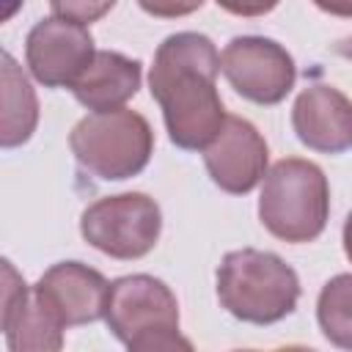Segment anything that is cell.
Returning a JSON list of instances; mask_svg holds the SVG:
<instances>
[{"instance_id": "obj_9", "label": "cell", "mask_w": 352, "mask_h": 352, "mask_svg": "<svg viewBox=\"0 0 352 352\" xmlns=\"http://www.w3.org/2000/svg\"><path fill=\"white\" fill-rule=\"evenodd\" d=\"M201 151L212 182L231 195L250 192L267 173V143L261 132L239 116H226L220 132Z\"/></svg>"}, {"instance_id": "obj_15", "label": "cell", "mask_w": 352, "mask_h": 352, "mask_svg": "<svg viewBox=\"0 0 352 352\" xmlns=\"http://www.w3.org/2000/svg\"><path fill=\"white\" fill-rule=\"evenodd\" d=\"M352 278L349 275H336L333 280L324 283L316 305L319 327L327 341L336 346L349 349L352 346Z\"/></svg>"}, {"instance_id": "obj_18", "label": "cell", "mask_w": 352, "mask_h": 352, "mask_svg": "<svg viewBox=\"0 0 352 352\" xmlns=\"http://www.w3.org/2000/svg\"><path fill=\"white\" fill-rule=\"evenodd\" d=\"M206 0H138V6L160 19H176V16H187L192 11H198Z\"/></svg>"}, {"instance_id": "obj_20", "label": "cell", "mask_w": 352, "mask_h": 352, "mask_svg": "<svg viewBox=\"0 0 352 352\" xmlns=\"http://www.w3.org/2000/svg\"><path fill=\"white\" fill-rule=\"evenodd\" d=\"M314 6L333 14V16H349L352 14V0H314Z\"/></svg>"}, {"instance_id": "obj_8", "label": "cell", "mask_w": 352, "mask_h": 352, "mask_svg": "<svg viewBox=\"0 0 352 352\" xmlns=\"http://www.w3.org/2000/svg\"><path fill=\"white\" fill-rule=\"evenodd\" d=\"M94 52L96 50L88 28L63 16L36 22L25 41L28 69L47 88H72V82L91 63Z\"/></svg>"}, {"instance_id": "obj_6", "label": "cell", "mask_w": 352, "mask_h": 352, "mask_svg": "<svg viewBox=\"0 0 352 352\" xmlns=\"http://www.w3.org/2000/svg\"><path fill=\"white\" fill-rule=\"evenodd\" d=\"M162 231V212L146 192H121L94 201L80 217L82 239L99 253L121 261L143 258Z\"/></svg>"}, {"instance_id": "obj_12", "label": "cell", "mask_w": 352, "mask_h": 352, "mask_svg": "<svg viewBox=\"0 0 352 352\" xmlns=\"http://www.w3.org/2000/svg\"><path fill=\"white\" fill-rule=\"evenodd\" d=\"M143 80V69L138 60L113 52V50H99L94 52L91 63L82 69V74L72 82V94L74 99L94 110H116L124 107L140 88Z\"/></svg>"}, {"instance_id": "obj_16", "label": "cell", "mask_w": 352, "mask_h": 352, "mask_svg": "<svg viewBox=\"0 0 352 352\" xmlns=\"http://www.w3.org/2000/svg\"><path fill=\"white\" fill-rule=\"evenodd\" d=\"M25 292H28V283H25L22 272L8 258L0 256V330H6L11 314L22 302Z\"/></svg>"}, {"instance_id": "obj_2", "label": "cell", "mask_w": 352, "mask_h": 352, "mask_svg": "<svg viewBox=\"0 0 352 352\" xmlns=\"http://www.w3.org/2000/svg\"><path fill=\"white\" fill-rule=\"evenodd\" d=\"M217 300L242 322L272 324L294 311L300 300V278L270 250H231L217 267Z\"/></svg>"}, {"instance_id": "obj_17", "label": "cell", "mask_w": 352, "mask_h": 352, "mask_svg": "<svg viewBox=\"0 0 352 352\" xmlns=\"http://www.w3.org/2000/svg\"><path fill=\"white\" fill-rule=\"evenodd\" d=\"M55 16H63V19H72V22H80V25H91L96 19H102L113 6L116 0H50Z\"/></svg>"}, {"instance_id": "obj_14", "label": "cell", "mask_w": 352, "mask_h": 352, "mask_svg": "<svg viewBox=\"0 0 352 352\" xmlns=\"http://www.w3.org/2000/svg\"><path fill=\"white\" fill-rule=\"evenodd\" d=\"M63 324L38 302V297L25 292L22 302L6 324L8 349L14 352H58L63 346Z\"/></svg>"}, {"instance_id": "obj_10", "label": "cell", "mask_w": 352, "mask_h": 352, "mask_svg": "<svg viewBox=\"0 0 352 352\" xmlns=\"http://www.w3.org/2000/svg\"><path fill=\"white\" fill-rule=\"evenodd\" d=\"M30 292L63 327H77L102 319L107 280L88 264L60 261L50 267Z\"/></svg>"}, {"instance_id": "obj_19", "label": "cell", "mask_w": 352, "mask_h": 352, "mask_svg": "<svg viewBox=\"0 0 352 352\" xmlns=\"http://www.w3.org/2000/svg\"><path fill=\"white\" fill-rule=\"evenodd\" d=\"M223 11L234 16H264L270 14L280 0H214Z\"/></svg>"}, {"instance_id": "obj_13", "label": "cell", "mask_w": 352, "mask_h": 352, "mask_svg": "<svg viewBox=\"0 0 352 352\" xmlns=\"http://www.w3.org/2000/svg\"><path fill=\"white\" fill-rule=\"evenodd\" d=\"M38 126V99L19 60L0 50V148H16Z\"/></svg>"}, {"instance_id": "obj_11", "label": "cell", "mask_w": 352, "mask_h": 352, "mask_svg": "<svg viewBox=\"0 0 352 352\" xmlns=\"http://www.w3.org/2000/svg\"><path fill=\"white\" fill-rule=\"evenodd\" d=\"M292 126L302 146L341 154L352 143V104L333 85H311L294 99Z\"/></svg>"}, {"instance_id": "obj_1", "label": "cell", "mask_w": 352, "mask_h": 352, "mask_svg": "<svg viewBox=\"0 0 352 352\" xmlns=\"http://www.w3.org/2000/svg\"><path fill=\"white\" fill-rule=\"evenodd\" d=\"M217 47L204 33H173L157 47L148 91L162 107L173 146L198 151L220 132L226 110L217 94Z\"/></svg>"}, {"instance_id": "obj_4", "label": "cell", "mask_w": 352, "mask_h": 352, "mask_svg": "<svg viewBox=\"0 0 352 352\" xmlns=\"http://www.w3.org/2000/svg\"><path fill=\"white\" fill-rule=\"evenodd\" d=\"M330 217V187L327 176L316 162L286 157L264 173L258 198L261 226L292 245L314 242Z\"/></svg>"}, {"instance_id": "obj_21", "label": "cell", "mask_w": 352, "mask_h": 352, "mask_svg": "<svg viewBox=\"0 0 352 352\" xmlns=\"http://www.w3.org/2000/svg\"><path fill=\"white\" fill-rule=\"evenodd\" d=\"M22 6H25V0H0V25L8 22L11 16H16Z\"/></svg>"}, {"instance_id": "obj_3", "label": "cell", "mask_w": 352, "mask_h": 352, "mask_svg": "<svg viewBox=\"0 0 352 352\" xmlns=\"http://www.w3.org/2000/svg\"><path fill=\"white\" fill-rule=\"evenodd\" d=\"M110 333L132 352L190 349L179 333V302L168 283L151 275H124L107 283L104 311Z\"/></svg>"}, {"instance_id": "obj_5", "label": "cell", "mask_w": 352, "mask_h": 352, "mask_svg": "<svg viewBox=\"0 0 352 352\" xmlns=\"http://www.w3.org/2000/svg\"><path fill=\"white\" fill-rule=\"evenodd\" d=\"M69 146L85 173L102 182H124L148 165L154 132L140 113L116 107L80 118L69 135Z\"/></svg>"}, {"instance_id": "obj_7", "label": "cell", "mask_w": 352, "mask_h": 352, "mask_svg": "<svg viewBox=\"0 0 352 352\" xmlns=\"http://www.w3.org/2000/svg\"><path fill=\"white\" fill-rule=\"evenodd\" d=\"M220 69L231 88L256 104H278L294 88L297 66L292 55L272 38L236 36L220 55Z\"/></svg>"}]
</instances>
